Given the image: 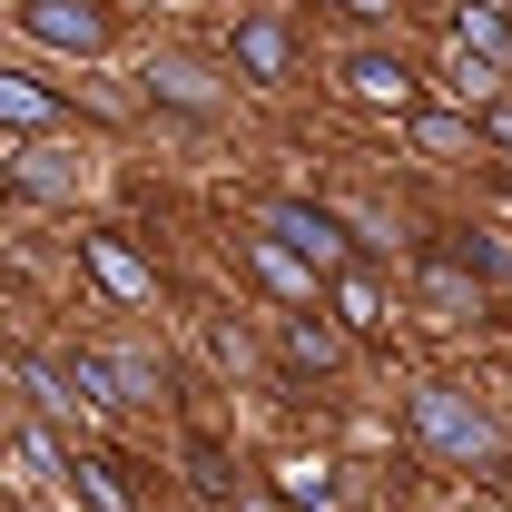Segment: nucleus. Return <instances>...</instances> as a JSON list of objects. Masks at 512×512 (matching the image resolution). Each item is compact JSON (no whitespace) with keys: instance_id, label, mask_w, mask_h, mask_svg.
<instances>
[{"instance_id":"f03ea898","label":"nucleus","mask_w":512,"mask_h":512,"mask_svg":"<svg viewBox=\"0 0 512 512\" xmlns=\"http://www.w3.org/2000/svg\"><path fill=\"white\" fill-rule=\"evenodd\" d=\"M335 89H345L355 109H414V89H424V79H414L404 50L365 40V50H345V60H335Z\"/></svg>"},{"instance_id":"f8f14e48","label":"nucleus","mask_w":512,"mask_h":512,"mask_svg":"<svg viewBox=\"0 0 512 512\" xmlns=\"http://www.w3.org/2000/svg\"><path fill=\"white\" fill-rule=\"evenodd\" d=\"M10 188H20V197H69V188H79V158L40 138V148H20V168H10Z\"/></svg>"},{"instance_id":"6ab92c4d","label":"nucleus","mask_w":512,"mask_h":512,"mask_svg":"<svg viewBox=\"0 0 512 512\" xmlns=\"http://www.w3.org/2000/svg\"><path fill=\"white\" fill-rule=\"evenodd\" d=\"M335 10H345V20H365V30H375V20H394V10H404V0H335Z\"/></svg>"},{"instance_id":"a211bd4d","label":"nucleus","mask_w":512,"mask_h":512,"mask_svg":"<svg viewBox=\"0 0 512 512\" xmlns=\"http://www.w3.org/2000/svg\"><path fill=\"white\" fill-rule=\"evenodd\" d=\"M286 355H296V365H335V325H316V316H286Z\"/></svg>"},{"instance_id":"f257e3e1","label":"nucleus","mask_w":512,"mask_h":512,"mask_svg":"<svg viewBox=\"0 0 512 512\" xmlns=\"http://www.w3.org/2000/svg\"><path fill=\"white\" fill-rule=\"evenodd\" d=\"M404 424H414V444L434 453V463H493L503 453V434H493V414L463 394V384H414V404H404Z\"/></svg>"},{"instance_id":"9d476101","label":"nucleus","mask_w":512,"mask_h":512,"mask_svg":"<svg viewBox=\"0 0 512 512\" xmlns=\"http://www.w3.org/2000/svg\"><path fill=\"white\" fill-rule=\"evenodd\" d=\"M69 109H60V89H40V79H20V69H0V128H60Z\"/></svg>"},{"instance_id":"4468645a","label":"nucleus","mask_w":512,"mask_h":512,"mask_svg":"<svg viewBox=\"0 0 512 512\" xmlns=\"http://www.w3.org/2000/svg\"><path fill=\"white\" fill-rule=\"evenodd\" d=\"M453 40H463V50H493V60L512 69V20L493 0H463V10H453Z\"/></svg>"},{"instance_id":"2eb2a0df","label":"nucleus","mask_w":512,"mask_h":512,"mask_svg":"<svg viewBox=\"0 0 512 512\" xmlns=\"http://www.w3.org/2000/svg\"><path fill=\"white\" fill-rule=\"evenodd\" d=\"M444 89H453V99H493V89H503V60L453 40V50H444Z\"/></svg>"},{"instance_id":"423d86ee","label":"nucleus","mask_w":512,"mask_h":512,"mask_svg":"<svg viewBox=\"0 0 512 512\" xmlns=\"http://www.w3.org/2000/svg\"><path fill=\"white\" fill-rule=\"evenodd\" d=\"M237 79H256V89H286L296 79V30L286 20H237Z\"/></svg>"},{"instance_id":"0eeeda50","label":"nucleus","mask_w":512,"mask_h":512,"mask_svg":"<svg viewBox=\"0 0 512 512\" xmlns=\"http://www.w3.org/2000/svg\"><path fill=\"white\" fill-rule=\"evenodd\" d=\"M414 306L434 325H463V316H483V276H463L453 256H424V266H414Z\"/></svg>"},{"instance_id":"1a4fd4ad","label":"nucleus","mask_w":512,"mask_h":512,"mask_svg":"<svg viewBox=\"0 0 512 512\" xmlns=\"http://www.w3.org/2000/svg\"><path fill=\"white\" fill-rule=\"evenodd\" d=\"M325 296H335V316L355 325V335H384V325H394V306H384V286L365 276V266H355V256H345V266L325 276Z\"/></svg>"},{"instance_id":"20e7f679","label":"nucleus","mask_w":512,"mask_h":512,"mask_svg":"<svg viewBox=\"0 0 512 512\" xmlns=\"http://www.w3.org/2000/svg\"><path fill=\"white\" fill-rule=\"evenodd\" d=\"M256 227H266V237H286V247L306 256L316 276H335V266H345V217H335V207H306V197H276V207H266Z\"/></svg>"},{"instance_id":"6e6552de","label":"nucleus","mask_w":512,"mask_h":512,"mask_svg":"<svg viewBox=\"0 0 512 512\" xmlns=\"http://www.w3.org/2000/svg\"><path fill=\"white\" fill-rule=\"evenodd\" d=\"M237 256H247L256 276H266V286H276V296H286V306H316V266H306V256L286 247V237H266V227H256V237H237Z\"/></svg>"},{"instance_id":"39448f33","label":"nucleus","mask_w":512,"mask_h":512,"mask_svg":"<svg viewBox=\"0 0 512 512\" xmlns=\"http://www.w3.org/2000/svg\"><path fill=\"white\" fill-rule=\"evenodd\" d=\"M79 266L99 276V296H109V306H148V296H158V266L128 247L119 227H89V237H79Z\"/></svg>"},{"instance_id":"9b49d317","label":"nucleus","mask_w":512,"mask_h":512,"mask_svg":"<svg viewBox=\"0 0 512 512\" xmlns=\"http://www.w3.org/2000/svg\"><path fill=\"white\" fill-rule=\"evenodd\" d=\"M404 138L424 148V158H463V148H483V119H444V109H394Z\"/></svg>"},{"instance_id":"ddd939ff","label":"nucleus","mask_w":512,"mask_h":512,"mask_svg":"<svg viewBox=\"0 0 512 512\" xmlns=\"http://www.w3.org/2000/svg\"><path fill=\"white\" fill-rule=\"evenodd\" d=\"M148 89H158L168 109H217V79H207L197 60H178V50H168V60H148Z\"/></svg>"},{"instance_id":"7ed1b4c3","label":"nucleus","mask_w":512,"mask_h":512,"mask_svg":"<svg viewBox=\"0 0 512 512\" xmlns=\"http://www.w3.org/2000/svg\"><path fill=\"white\" fill-rule=\"evenodd\" d=\"M20 30L40 50H69V60H99L109 50V10L99 0H20Z\"/></svg>"},{"instance_id":"dca6fc26","label":"nucleus","mask_w":512,"mask_h":512,"mask_svg":"<svg viewBox=\"0 0 512 512\" xmlns=\"http://www.w3.org/2000/svg\"><path fill=\"white\" fill-rule=\"evenodd\" d=\"M99 375H109V404H158L168 394V375L148 355H99Z\"/></svg>"},{"instance_id":"f3484780","label":"nucleus","mask_w":512,"mask_h":512,"mask_svg":"<svg viewBox=\"0 0 512 512\" xmlns=\"http://www.w3.org/2000/svg\"><path fill=\"white\" fill-rule=\"evenodd\" d=\"M276 503H335V473L325 463H276Z\"/></svg>"}]
</instances>
